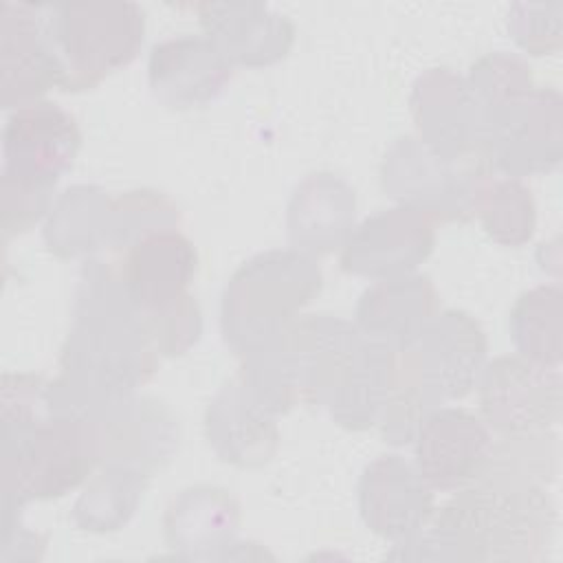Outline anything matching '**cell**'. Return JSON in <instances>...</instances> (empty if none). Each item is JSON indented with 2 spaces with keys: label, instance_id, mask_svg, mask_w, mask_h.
Segmentation results:
<instances>
[{
  "label": "cell",
  "instance_id": "1",
  "mask_svg": "<svg viewBox=\"0 0 563 563\" xmlns=\"http://www.w3.org/2000/svg\"><path fill=\"white\" fill-rule=\"evenodd\" d=\"M79 132L70 114L53 103L20 108L4 128V196L18 194L20 231L33 222L59 172L70 165Z\"/></svg>",
  "mask_w": 563,
  "mask_h": 563
},
{
  "label": "cell",
  "instance_id": "2",
  "mask_svg": "<svg viewBox=\"0 0 563 563\" xmlns=\"http://www.w3.org/2000/svg\"><path fill=\"white\" fill-rule=\"evenodd\" d=\"M48 9L44 26L64 73L62 86L68 90L92 86L108 70L125 64L143 37V13L136 4Z\"/></svg>",
  "mask_w": 563,
  "mask_h": 563
},
{
  "label": "cell",
  "instance_id": "3",
  "mask_svg": "<svg viewBox=\"0 0 563 563\" xmlns=\"http://www.w3.org/2000/svg\"><path fill=\"white\" fill-rule=\"evenodd\" d=\"M95 440L75 420L33 427L18 444V457L7 455V488L24 497H51L73 488L92 466Z\"/></svg>",
  "mask_w": 563,
  "mask_h": 563
},
{
  "label": "cell",
  "instance_id": "4",
  "mask_svg": "<svg viewBox=\"0 0 563 563\" xmlns=\"http://www.w3.org/2000/svg\"><path fill=\"white\" fill-rule=\"evenodd\" d=\"M42 7H2V88L4 103L22 101L44 92L53 84H64L62 66L51 46Z\"/></svg>",
  "mask_w": 563,
  "mask_h": 563
},
{
  "label": "cell",
  "instance_id": "5",
  "mask_svg": "<svg viewBox=\"0 0 563 563\" xmlns=\"http://www.w3.org/2000/svg\"><path fill=\"white\" fill-rule=\"evenodd\" d=\"M519 361H497L490 365L482 407L490 424L504 431H521L532 424H543L548 411L559 407V376L545 374Z\"/></svg>",
  "mask_w": 563,
  "mask_h": 563
},
{
  "label": "cell",
  "instance_id": "6",
  "mask_svg": "<svg viewBox=\"0 0 563 563\" xmlns=\"http://www.w3.org/2000/svg\"><path fill=\"white\" fill-rule=\"evenodd\" d=\"M488 435L482 424L457 411H442L420 431V471L435 486H453L486 464Z\"/></svg>",
  "mask_w": 563,
  "mask_h": 563
},
{
  "label": "cell",
  "instance_id": "7",
  "mask_svg": "<svg viewBox=\"0 0 563 563\" xmlns=\"http://www.w3.org/2000/svg\"><path fill=\"white\" fill-rule=\"evenodd\" d=\"M152 84L172 103H196L207 99L229 75L224 55L205 40H178L154 46Z\"/></svg>",
  "mask_w": 563,
  "mask_h": 563
},
{
  "label": "cell",
  "instance_id": "8",
  "mask_svg": "<svg viewBox=\"0 0 563 563\" xmlns=\"http://www.w3.org/2000/svg\"><path fill=\"white\" fill-rule=\"evenodd\" d=\"M194 268L189 242L180 235H154L128 257V290L141 308H169Z\"/></svg>",
  "mask_w": 563,
  "mask_h": 563
},
{
  "label": "cell",
  "instance_id": "9",
  "mask_svg": "<svg viewBox=\"0 0 563 563\" xmlns=\"http://www.w3.org/2000/svg\"><path fill=\"white\" fill-rule=\"evenodd\" d=\"M213 15V33H222L218 51L224 59L233 57L240 62H260L275 59L284 55L292 40V26L279 15H266L264 7H257V13H251L253 7L246 4V15H235L233 7H224L229 15H222L218 7H207Z\"/></svg>",
  "mask_w": 563,
  "mask_h": 563
}]
</instances>
